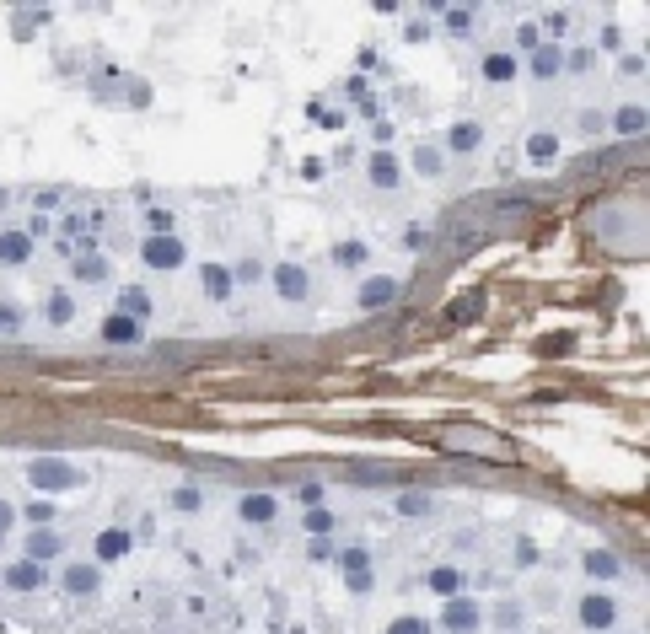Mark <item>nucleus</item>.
Instances as JSON below:
<instances>
[{
  "instance_id": "53",
  "label": "nucleus",
  "mask_w": 650,
  "mask_h": 634,
  "mask_svg": "<svg viewBox=\"0 0 650 634\" xmlns=\"http://www.w3.org/2000/svg\"><path fill=\"white\" fill-rule=\"evenodd\" d=\"M334 538H307V559H312V565H334Z\"/></svg>"
},
{
  "instance_id": "25",
  "label": "nucleus",
  "mask_w": 650,
  "mask_h": 634,
  "mask_svg": "<svg viewBox=\"0 0 650 634\" xmlns=\"http://www.w3.org/2000/svg\"><path fill=\"white\" fill-rule=\"evenodd\" d=\"M522 156H527V167H559L565 162V140L554 135V129H532V135L522 140Z\"/></svg>"
},
{
  "instance_id": "27",
  "label": "nucleus",
  "mask_w": 650,
  "mask_h": 634,
  "mask_svg": "<svg viewBox=\"0 0 650 634\" xmlns=\"http://www.w3.org/2000/svg\"><path fill=\"white\" fill-rule=\"evenodd\" d=\"M129 554H135V532H129V527H103V532H97V538H92V559H97V565H119V559H129Z\"/></svg>"
},
{
  "instance_id": "42",
  "label": "nucleus",
  "mask_w": 650,
  "mask_h": 634,
  "mask_svg": "<svg viewBox=\"0 0 650 634\" xmlns=\"http://www.w3.org/2000/svg\"><path fill=\"white\" fill-rule=\"evenodd\" d=\"M291 500H296L301 511L328 506V484H323V479H296V484H291Z\"/></svg>"
},
{
  "instance_id": "7",
  "label": "nucleus",
  "mask_w": 650,
  "mask_h": 634,
  "mask_svg": "<svg viewBox=\"0 0 650 634\" xmlns=\"http://www.w3.org/2000/svg\"><path fill=\"white\" fill-rule=\"evenodd\" d=\"M403 301V280L393 275V269H366L355 285V312H387Z\"/></svg>"
},
{
  "instance_id": "8",
  "label": "nucleus",
  "mask_w": 650,
  "mask_h": 634,
  "mask_svg": "<svg viewBox=\"0 0 650 634\" xmlns=\"http://www.w3.org/2000/svg\"><path fill=\"white\" fill-rule=\"evenodd\" d=\"M420 17H430V22H436L446 38H457V43H462V38H473V33H479L484 6H468V0H457V6H446V0H425V6H420Z\"/></svg>"
},
{
  "instance_id": "34",
  "label": "nucleus",
  "mask_w": 650,
  "mask_h": 634,
  "mask_svg": "<svg viewBox=\"0 0 650 634\" xmlns=\"http://www.w3.org/2000/svg\"><path fill=\"white\" fill-rule=\"evenodd\" d=\"M178 210H172V205H151V199H146V205H140V232H146V237H178Z\"/></svg>"
},
{
  "instance_id": "22",
  "label": "nucleus",
  "mask_w": 650,
  "mask_h": 634,
  "mask_svg": "<svg viewBox=\"0 0 650 634\" xmlns=\"http://www.w3.org/2000/svg\"><path fill=\"white\" fill-rule=\"evenodd\" d=\"M371 258H377V248H371L366 237H339L334 248H328V264H334L339 275H366Z\"/></svg>"
},
{
  "instance_id": "52",
  "label": "nucleus",
  "mask_w": 650,
  "mask_h": 634,
  "mask_svg": "<svg viewBox=\"0 0 650 634\" xmlns=\"http://www.w3.org/2000/svg\"><path fill=\"white\" fill-rule=\"evenodd\" d=\"M22 232L33 237V242H43V237H54V215H38V210H33V215H27V221H22Z\"/></svg>"
},
{
  "instance_id": "60",
  "label": "nucleus",
  "mask_w": 650,
  "mask_h": 634,
  "mask_svg": "<svg viewBox=\"0 0 650 634\" xmlns=\"http://www.w3.org/2000/svg\"><path fill=\"white\" fill-rule=\"evenodd\" d=\"M11 205V189H0V210H6Z\"/></svg>"
},
{
  "instance_id": "21",
  "label": "nucleus",
  "mask_w": 650,
  "mask_h": 634,
  "mask_svg": "<svg viewBox=\"0 0 650 634\" xmlns=\"http://www.w3.org/2000/svg\"><path fill=\"white\" fill-rule=\"evenodd\" d=\"M403 167H409V178H420V183H441L446 172H452V162H446V151L436 146V140H414Z\"/></svg>"
},
{
  "instance_id": "47",
  "label": "nucleus",
  "mask_w": 650,
  "mask_h": 634,
  "mask_svg": "<svg viewBox=\"0 0 650 634\" xmlns=\"http://www.w3.org/2000/svg\"><path fill=\"white\" fill-rule=\"evenodd\" d=\"M398 248H403V253H425V248H430V226H425V221H409V226L398 232Z\"/></svg>"
},
{
  "instance_id": "5",
  "label": "nucleus",
  "mask_w": 650,
  "mask_h": 634,
  "mask_svg": "<svg viewBox=\"0 0 650 634\" xmlns=\"http://www.w3.org/2000/svg\"><path fill=\"white\" fill-rule=\"evenodd\" d=\"M194 264L189 242L178 237H140V269H151V275H183V269Z\"/></svg>"
},
{
  "instance_id": "2",
  "label": "nucleus",
  "mask_w": 650,
  "mask_h": 634,
  "mask_svg": "<svg viewBox=\"0 0 650 634\" xmlns=\"http://www.w3.org/2000/svg\"><path fill=\"white\" fill-rule=\"evenodd\" d=\"M570 624L581 634H608V629H624V597L608 592V586H591L570 602Z\"/></svg>"
},
{
  "instance_id": "51",
  "label": "nucleus",
  "mask_w": 650,
  "mask_h": 634,
  "mask_svg": "<svg viewBox=\"0 0 650 634\" xmlns=\"http://www.w3.org/2000/svg\"><path fill=\"white\" fill-rule=\"evenodd\" d=\"M613 70H618L624 81H640V76H645V54H613Z\"/></svg>"
},
{
  "instance_id": "54",
  "label": "nucleus",
  "mask_w": 650,
  "mask_h": 634,
  "mask_svg": "<svg viewBox=\"0 0 650 634\" xmlns=\"http://www.w3.org/2000/svg\"><path fill=\"white\" fill-rule=\"evenodd\" d=\"M516 565H522V570H532V565H543V549H538V543L527 538V532H522V538H516Z\"/></svg>"
},
{
  "instance_id": "59",
  "label": "nucleus",
  "mask_w": 650,
  "mask_h": 634,
  "mask_svg": "<svg viewBox=\"0 0 650 634\" xmlns=\"http://www.w3.org/2000/svg\"><path fill=\"white\" fill-rule=\"evenodd\" d=\"M366 11H377V17H398V11H403V6H398V0H371V6H366Z\"/></svg>"
},
{
  "instance_id": "24",
  "label": "nucleus",
  "mask_w": 650,
  "mask_h": 634,
  "mask_svg": "<svg viewBox=\"0 0 650 634\" xmlns=\"http://www.w3.org/2000/svg\"><path fill=\"white\" fill-rule=\"evenodd\" d=\"M484 629H495V634H522V629H527V602H516V597L484 602Z\"/></svg>"
},
{
  "instance_id": "29",
  "label": "nucleus",
  "mask_w": 650,
  "mask_h": 634,
  "mask_svg": "<svg viewBox=\"0 0 650 634\" xmlns=\"http://www.w3.org/2000/svg\"><path fill=\"white\" fill-rule=\"evenodd\" d=\"M425 586H430V597H436V602L462 597V592H468V570L452 565V559H441V565H430V570H425Z\"/></svg>"
},
{
  "instance_id": "11",
  "label": "nucleus",
  "mask_w": 650,
  "mask_h": 634,
  "mask_svg": "<svg viewBox=\"0 0 650 634\" xmlns=\"http://www.w3.org/2000/svg\"><path fill=\"white\" fill-rule=\"evenodd\" d=\"M360 178H366V189H377V194H398L403 183H409V167H403L398 151H366Z\"/></svg>"
},
{
  "instance_id": "10",
  "label": "nucleus",
  "mask_w": 650,
  "mask_h": 634,
  "mask_svg": "<svg viewBox=\"0 0 650 634\" xmlns=\"http://www.w3.org/2000/svg\"><path fill=\"white\" fill-rule=\"evenodd\" d=\"M65 275L76 291H108V285H119V264L97 248V253H81V258H70L65 264Z\"/></svg>"
},
{
  "instance_id": "61",
  "label": "nucleus",
  "mask_w": 650,
  "mask_h": 634,
  "mask_svg": "<svg viewBox=\"0 0 650 634\" xmlns=\"http://www.w3.org/2000/svg\"><path fill=\"white\" fill-rule=\"evenodd\" d=\"M608 634H634V629H608Z\"/></svg>"
},
{
  "instance_id": "55",
  "label": "nucleus",
  "mask_w": 650,
  "mask_h": 634,
  "mask_svg": "<svg viewBox=\"0 0 650 634\" xmlns=\"http://www.w3.org/2000/svg\"><path fill=\"white\" fill-rule=\"evenodd\" d=\"M124 92H129V97H124L129 108H146V103H151V86H146V81H129Z\"/></svg>"
},
{
  "instance_id": "48",
  "label": "nucleus",
  "mask_w": 650,
  "mask_h": 634,
  "mask_svg": "<svg viewBox=\"0 0 650 634\" xmlns=\"http://www.w3.org/2000/svg\"><path fill=\"white\" fill-rule=\"evenodd\" d=\"M366 140H371V151H393V140H398V124H393V119H377V124H366Z\"/></svg>"
},
{
  "instance_id": "1",
  "label": "nucleus",
  "mask_w": 650,
  "mask_h": 634,
  "mask_svg": "<svg viewBox=\"0 0 650 634\" xmlns=\"http://www.w3.org/2000/svg\"><path fill=\"white\" fill-rule=\"evenodd\" d=\"M22 484L33 489V495L54 500V495H70V489H86V468L70 463V457H60V452H43V457H27Z\"/></svg>"
},
{
  "instance_id": "46",
  "label": "nucleus",
  "mask_w": 650,
  "mask_h": 634,
  "mask_svg": "<svg viewBox=\"0 0 650 634\" xmlns=\"http://www.w3.org/2000/svg\"><path fill=\"white\" fill-rule=\"evenodd\" d=\"M382 634H436V629H430L425 613H398V618H387Z\"/></svg>"
},
{
  "instance_id": "56",
  "label": "nucleus",
  "mask_w": 650,
  "mask_h": 634,
  "mask_svg": "<svg viewBox=\"0 0 650 634\" xmlns=\"http://www.w3.org/2000/svg\"><path fill=\"white\" fill-rule=\"evenodd\" d=\"M17 522H22V516H17V506H11V500H0V538H6V532L17 527Z\"/></svg>"
},
{
  "instance_id": "18",
  "label": "nucleus",
  "mask_w": 650,
  "mask_h": 634,
  "mask_svg": "<svg viewBox=\"0 0 650 634\" xmlns=\"http://www.w3.org/2000/svg\"><path fill=\"white\" fill-rule=\"evenodd\" d=\"M22 559H33V565H65V527H27Z\"/></svg>"
},
{
  "instance_id": "30",
  "label": "nucleus",
  "mask_w": 650,
  "mask_h": 634,
  "mask_svg": "<svg viewBox=\"0 0 650 634\" xmlns=\"http://www.w3.org/2000/svg\"><path fill=\"white\" fill-rule=\"evenodd\" d=\"M33 253H38V242L22 226H0V269H27Z\"/></svg>"
},
{
  "instance_id": "50",
  "label": "nucleus",
  "mask_w": 650,
  "mask_h": 634,
  "mask_svg": "<svg viewBox=\"0 0 650 634\" xmlns=\"http://www.w3.org/2000/svg\"><path fill=\"white\" fill-rule=\"evenodd\" d=\"M129 532H135V543H156V538H162V522H156V511H140Z\"/></svg>"
},
{
  "instance_id": "39",
  "label": "nucleus",
  "mask_w": 650,
  "mask_h": 634,
  "mask_svg": "<svg viewBox=\"0 0 650 634\" xmlns=\"http://www.w3.org/2000/svg\"><path fill=\"white\" fill-rule=\"evenodd\" d=\"M301 532H307V538H334V532H339V511H334V506L301 511Z\"/></svg>"
},
{
  "instance_id": "14",
  "label": "nucleus",
  "mask_w": 650,
  "mask_h": 634,
  "mask_svg": "<svg viewBox=\"0 0 650 634\" xmlns=\"http://www.w3.org/2000/svg\"><path fill=\"white\" fill-rule=\"evenodd\" d=\"M436 146L446 151V162H452V156H479L489 146V124L484 119H452V124L441 129Z\"/></svg>"
},
{
  "instance_id": "19",
  "label": "nucleus",
  "mask_w": 650,
  "mask_h": 634,
  "mask_svg": "<svg viewBox=\"0 0 650 634\" xmlns=\"http://www.w3.org/2000/svg\"><path fill=\"white\" fill-rule=\"evenodd\" d=\"M97 339L113 344V350H140V344H146V323H135V317L108 307L103 317H97Z\"/></svg>"
},
{
  "instance_id": "40",
  "label": "nucleus",
  "mask_w": 650,
  "mask_h": 634,
  "mask_svg": "<svg viewBox=\"0 0 650 634\" xmlns=\"http://www.w3.org/2000/svg\"><path fill=\"white\" fill-rule=\"evenodd\" d=\"M597 65H602V54L591 43H570L565 49V76H597Z\"/></svg>"
},
{
  "instance_id": "33",
  "label": "nucleus",
  "mask_w": 650,
  "mask_h": 634,
  "mask_svg": "<svg viewBox=\"0 0 650 634\" xmlns=\"http://www.w3.org/2000/svg\"><path fill=\"white\" fill-rule=\"evenodd\" d=\"M167 506L178 511V516H199V511L210 506V489L199 484V479H178V484L167 489Z\"/></svg>"
},
{
  "instance_id": "58",
  "label": "nucleus",
  "mask_w": 650,
  "mask_h": 634,
  "mask_svg": "<svg viewBox=\"0 0 650 634\" xmlns=\"http://www.w3.org/2000/svg\"><path fill=\"white\" fill-rule=\"evenodd\" d=\"M581 129H586V135H602V129H608V119H602V113H581Z\"/></svg>"
},
{
  "instance_id": "37",
  "label": "nucleus",
  "mask_w": 650,
  "mask_h": 634,
  "mask_svg": "<svg viewBox=\"0 0 650 634\" xmlns=\"http://www.w3.org/2000/svg\"><path fill=\"white\" fill-rule=\"evenodd\" d=\"M54 22V6H17L11 11V38H38V27H49Z\"/></svg>"
},
{
  "instance_id": "62",
  "label": "nucleus",
  "mask_w": 650,
  "mask_h": 634,
  "mask_svg": "<svg viewBox=\"0 0 650 634\" xmlns=\"http://www.w3.org/2000/svg\"><path fill=\"white\" fill-rule=\"evenodd\" d=\"M0 543H6V538H0Z\"/></svg>"
},
{
  "instance_id": "43",
  "label": "nucleus",
  "mask_w": 650,
  "mask_h": 634,
  "mask_svg": "<svg viewBox=\"0 0 650 634\" xmlns=\"http://www.w3.org/2000/svg\"><path fill=\"white\" fill-rule=\"evenodd\" d=\"M355 76H366V81L387 76V60H382V49H377V43H360V49H355Z\"/></svg>"
},
{
  "instance_id": "45",
  "label": "nucleus",
  "mask_w": 650,
  "mask_h": 634,
  "mask_svg": "<svg viewBox=\"0 0 650 634\" xmlns=\"http://www.w3.org/2000/svg\"><path fill=\"white\" fill-rule=\"evenodd\" d=\"M430 38H436V22L420 17V11H409V17H403V43H414V49H420V43H430Z\"/></svg>"
},
{
  "instance_id": "38",
  "label": "nucleus",
  "mask_w": 650,
  "mask_h": 634,
  "mask_svg": "<svg viewBox=\"0 0 650 634\" xmlns=\"http://www.w3.org/2000/svg\"><path fill=\"white\" fill-rule=\"evenodd\" d=\"M27 323H33V312H27L22 301L0 296V339H22V334H27Z\"/></svg>"
},
{
  "instance_id": "3",
  "label": "nucleus",
  "mask_w": 650,
  "mask_h": 634,
  "mask_svg": "<svg viewBox=\"0 0 650 634\" xmlns=\"http://www.w3.org/2000/svg\"><path fill=\"white\" fill-rule=\"evenodd\" d=\"M334 570L344 581V592L350 597H371L377 592V554L366 549V543H344V549L334 554Z\"/></svg>"
},
{
  "instance_id": "6",
  "label": "nucleus",
  "mask_w": 650,
  "mask_h": 634,
  "mask_svg": "<svg viewBox=\"0 0 650 634\" xmlns=\"http://www.w3.org/2000/svg\"><path fill=\"white\" fill-rule=\"evenodd\" d=\"M430 629L436 634H484V602L479 597H446L441 608H436V618H430Z\"/></svg>"
},
{
  "instance_id": "9",
  "label": "nucleus",
  "mask_w": 650,
  "mask_h": 634,
  "mask_svg": "<svg viewBox=\"0 0 650 634\" xmlns=\"http://www.w3.org/2000/svg\"><path fill=\"white\" fill-rule=\"evenodd\" d=\"M269 291L285 301V307H307L312 301V269L296 264V258H280V264H269Z\"/></svg>"
},
{
  "instance_id": "17",
  "label": "nucleus",
  "mask_w": 650,
  "mask_h": 634,
  "mask_svg": "<svg viewBox=\"0 0 650 634\" xmlns=\"http://www.w3.org/2000/svg\"><path fill=\"white\" fill-rule=\"evenodd\" d=\"M38 317H43V328H76L81 323V296L70 291V285H49L38 301Z\"/></svg>"
},
{
  "instance_id": "49",
  "label": "nucleus",
  "mask_w": 650,
  "mask_h": 634,
  "mask_svg": "<svg viewBox=\"0 0 650 634\" xmlns=\"http://www.w3.org/2000/svg\"><path fill=\"white\" fill-rule=\"evenodd\" d=\"M591 49H597V54H624V33H618V22H602V33H597Z\"/></svg>"
},
{
  "instance_id": "44",
  "label": "nucleus",
  "mask_w": 650,
  "mask_h": 634,
  "mask_svg": "<svg viewBox=\"0 0 650 634\" xmlns=\"http://www.w3.org/2000/svg\"><path fill=\"white\" fill-rule=\"evenodd\" d=\"M511 43H516V60H522V54H532V49H538V43H543V27H538V17H522V22H516V33H511Z\"/></svg>"
},
{
  "instance_id": "20",
  "label": "nucleus",
  "mask_w": 650,
  "mask_h": 634,
  "mask_svg": "<svg viewBox=\"0 0 650 634\" xmlns=\"http://www.w3.org/2000/svg\"><path fill=\"white\" fill-rule=\"evenodd\" d=\"M473 76L484 86H516L522 81V60H516L511 49H484L479 60H473Z\"/></svg>"
},
{
  "instance_id": "23",
  "label": "nucleus",
  "mask_w": 650,
  "mask_h": 634,
  "mask_svg": "<svg viewBox=\"0 0 650 634\" xmlns=\"http://www.w3.org/2000/svg\"><path fill=\"white\" fill-rule=\"evenodd\" d=\"M113 312H124V317H135V323H151L156 312V296H151V285H140V280H129V285H119L113 291Z\"/></svg>"
},
{
  "instance_id": "36",
  "label": "nucleus",
  "mask_w": 650,
  "mask_h": 634,
  "mask_svg": "<svg viewBox=\"0 0 650 634\" xmlns=\"http://www.w3.org/2000/svg\"><path fill=\"white\" fill-rule=\"evenodd\" d=\"M393 511L403 516V522H420V516H436V495H430V489H398Z\"/></svg>"
},
{
  "instance_id": "32",
  "label": "nucleus",
  "mask_w": 650,
  "mask_h": 634,
  "mask_svg": "<svg viewBox=\"0 0 650 634\" xmlns=\"http://www.w3.org/2000/svg\"><path fill=\"white\" fill-rule=\"evenodd\" d=\"M301 113H307V124H317V129H328V135H339V129H350V113H344L334 97H307L301 103Z\"/></svg>"
},
{
  "instance_id": "4",
  "label": "nucleus",
  "mask_w": 650,
  "mask_h": 634,
  "mask_svg": "<svg viewBox=\"0 0 650 634\" xmlns=\"http://www.w3.org/2000/svg\"><path fill=\"white\" fill-rule=\"evenodd\" d=\"M54 586H60L70 602H92V597H103L108 570L97 565V559H65V565L54 570Z\"/></svg>"
},
{
  "instance_id": "28",
  "label": "nucleus",
  "mask_w": 650,
  "mask_h": 634,
  "mask_svg": "<svg viewBox=\"0 0 650 634\" xmlns=\"http://www.w3.org/2000/svg\"><path fill=\"white\" fill-rule=\"evenodd\" d=\"M194 275H199V291H205V301H210V307H226V301L237 296V285H231V269L221 264V258H210V264H199Z\"/></svg>"
},
{
  "instance_id": "12",
  "label": "nucleus",
  "mask_w": 650,
  "mask_h": 634,
  "mask_svg": "<svg viewBox=\"0 0 650 634\" xmlns=\"http://www.w3.org/2000/svg\"><path fill=\"white\" fill-rule=\"evenodd\" d=\"M280 511H285V500L274 495V489H242L237 495V527H248V532H264L280 522Z\"/></svg>"
},
{
  "instance_id": "15",
  "label": "nucleus",
  "mask_w": 650,
  "mask_h": 634,
  "mask_svg": "<svg viewBox=\"0 0 650 634\" xmlns=\"http://www.w3.org/2000/svg\"><path fill=\"white\" fill-rule=\"evenodd\" d=\"M0 586L17 592V597H38V592H49V586H54V570L33 565V559H6V565H0Z\"/></svg>"
},
{
  "instance_id": "35",
  "label": "nucleus",
  "mask_w": 650,
  "mask_h": 634,
  "mask_svg": "<svg viewBox=\"0 0 650 634\" xmlns=\"http://www.w3.org/2000/svg\"><path fill=\"white\" fill-rule=\"evenodd\" d=\"M231 269V285L237 291H258V285L269 280V258H258V253H242L237 264H226Z\"/></svg>"
},
{
  "instance_id": "16",
  "label": "nucleus",
  "mask_w": 650,
  "mask_h": 634,
  "mask_svg": "<svg viewBox=\"0 0 650 634\" xmlns=\"http://www.w3.org/2000/svg\"><path fill=\"white\" fill-rule=\"evenodd\" d=\"M522 76L532 81V86H554L559 76H565V43H538L532 54H522Z\"/></svg>"
},
{
  "instance_id": "31",
  "label": "nucleus",
  "mask_w": 650,
  "mask_h": 634,
  "mask_svg": "<svg viewBox=\"0 0 650 634\" xmlns=\"http://www.w3.org/2000/svg\"><path fill=\"white\" fill-rule=\"evenodd\" d=\"M446 446L452 452H473V457H505L511 446L500 436H489V430H446Z\"/></svg>"
},
{
  "instance_id": "41",
  "label": "nucleus",
  "mask_w": 650,
  "mask_h": 634,
  "mask_svg": "<svg viewBox=\"0 0 650 634\" xmlns=\"http://www.w3.org/2000/svg\"><path fill=\"white\" fill-rule=\"evenodd\" d=\"M17 516H22V527H54V522H60V506H54V500H43V495H33L27 506H17Z\"/></svg>"
},
{
  "instance_id": "13",
  "label": "nucleus",
  "mask_w": 650,
  "mask_h": 634,
  "mask_svg": "<svg viewBox=\"0 0 650 634\" xmlns=\"http://www.w3.org/2000/svg\"><path fill=\"white\" fill-rule=\"evenodd\" d=\"M581 575L591 586H608V592H613V586L629 575V559L618 549H608V543H591V549H581Z\"/></svg>"
},
{
  "instance_id": "57",
  "label": "nucleus",
  "mask_w": 650,
  "mask_h": 634,
  "mask_svg": "<svg viewBox=\"0 0 650 634\" xmlns=\"http://www.w3.org/2000/svg\"><path fill=\"white\" fill-rule=\"evenodd\" d=\"M301 178H328V162L323 156H307V162H301Z\"/></svg>"
},
{
  "instance_id": "26",
  "label": "nucleus",
  "mask_w": 650,
  "mask_h": 634,
  "mask_svg": "<svg viewBox=\"0 0 650 634\" xmlns=\"http://www.w3.org/2000/svg\"><path fill=\"white\" fill-rule=\"evenodd\" d=\"M645 129H650V113L640 97H629V103H618L608 113V135H618V140H645Z\"/></svg>"
}]
</instances>
